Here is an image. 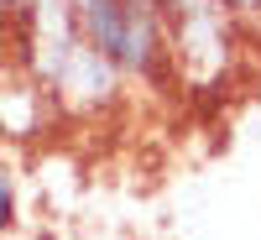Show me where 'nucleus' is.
I'll list each match as a JSON object with an SVG mask.
<instances>
[{
	"label": "nucleus",
	"mask_w": 261,
	"mask_h": 240,
	"mask_svg": "<svg viewBox=\"0 0 261 240\" xmlns=\"http://www.w3.org/2000/svg\"><path fill=\"white\" fill-rule=\"evenodd\" d=\"M11 225H16V178L0 167V230H11Z\"/></svg>",
	"instance_id": "2"
},
{
	"label": "nucleus",
	"mask_w": 261,
	"mask_h": 240,
	"mask_svg": "<svg viewBox=\"0 0 261 240\" xmlns=\"http://www.w3.org/2000/svg\"><path fill=\"white\" fill-rule=\"evenodd\" d=\"M84 26L105 63L120 68H151L157 52V26L141 0H84Z\"/></svg>",
	"instance_id": "1"
}]
</instances>
